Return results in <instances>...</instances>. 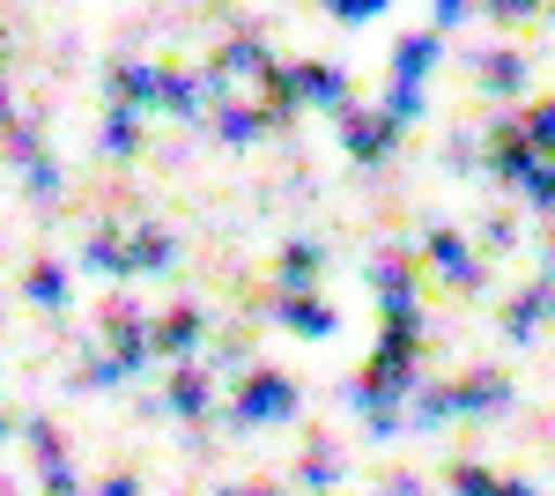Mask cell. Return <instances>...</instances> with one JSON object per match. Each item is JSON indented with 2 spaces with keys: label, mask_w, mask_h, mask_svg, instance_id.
I'll use <instances>...</instances> for the list:
<instances>
[{
  "label": "cell",
  "mask_w": 555,
  "mask_h": 496,
  "mask_svg": "<svg viewBox=\"0 0 555 496\" xmlns=\"http://www.w3.org/2000/svg\"><path fill=\"white\" fill-rule=\"evenodd\" d=\"M230 415H237V422H289V415H297V385H289L282 371H253L245 385H237Z\"/></svg>",
  "instance_id": "6da1fadb"
},
{
  "label": "cell",
  "mask_w": 555,
  "mask_h": 496,
  "mask_svg": "<svg viewBox=\"0 0 555 496\" xmlns=\"http://www.w3.org/2000/svg\"><path fill=\"white\" fill-rule=\"evenodd\" d=\"M201 304H178V311H164L156 327H149V341H156V356H171V364H185L193 356V341H201Z\"/></svg>",
  "instance_id": "7a4b0ae2"
},
{
  "label": "cell",
  "mask_w": 555,
  "mask_h": 496,
  "mask_svg": "<svg viewBox=\"0 0 555 496\" xmlns=\"http://www.w3.org/2000/svg\"><path fill=\"white\" fill-rule=\"evenodd\" d=\"M444 393H452L460 415H496L504 400H512V378L504 371H474V378H460V385H444Z\"/></svg>",
  "instance_id": "3957f363"
},
{
  "label": "cell",
  "mask_w": 555,
  "mask_h": 496,
  "mask_svg": "<svg viewBox=\"0 0 555 496\" xmlns=\"http://www.w3.org/2000/svg\"><path fill=\"white\" fill-rule=\"evenodd\" d=\"M429 67H437V38H429V30H408V38L392 44V82L400 89H415Z\"/></svg>",
  "instance_id": "277c9868"
},
{
  "label": "cell",
  "mask_w": 555,
  "mask_h": 496,
  "mask_svg": "<svg viewBox=\"0 0 555 496\" xmlns=\"http://www.w3.org/2000/svg\"><path fill=\"white\" fill-rule=\"evenodd\" d=\"M133 149H141V112H133V104L104 112V126H96V156H133Z\"/></svg>",
  "instance_id": "5b68a950"
},
{
  "label": "cell",
  "mask_w": 555,
  "mask_h": 496,
  "mask_svg": "<svg viewBox=\"0 0 555 496\" xmlns=\"http://www.w3.org/2000/svg\"><path fill=\"white\" fill-rule=\"evenodd\" d=\"M341 133H348V149H356V156H378L385 141L400 133V119H392V112H356V119H341Z\"/></svg>",
  "instance_id": "8992f818"
},
{
  "label": "cell",
  "mask_w": 555,
  "mask_h": 496,
  "mask_svg": "<svg viewBox=\"0 0 555 496\" xmlns=\"http://www.w3.org/2000/svg\"><path fill=\"white\" fill-rule=\"evenodd\" d=\"M164 408H171V415H201V408H208V371L178 364V371H171V385H164Z\"/></svg>",
  "instance_id": "52a82bcc"
},
{
  "label": "cell",
  "mask_w": 555,
  "mask_h": 496,
  "mask_svg": "<svg viewBox=\"0 0 555 496\" xmlns=\"http://www.w3.org/2000/svg\"><path fill=\"white\" fill-rule=\"evenodd\" d=\"M23 296L44 304V311H60V304H67V267H60V259H38V267L23 275Z\"/></svg>",
  "instance_id": "ba28073f"
},
{
  "label": "cell",
  "mask_w": 555,
  "mask_h": 496,
  "mask_svg": "<svg viewBox=\"0 0 555 496\" xmlns=\"http://www.w3.org/2000/svg\"><path fill=\"white\" fill-rule=\"evenodd\" d=\"M429 259L452 275V282H481V267H474V252H467V238H452V230H437L429 238Z\"/></svg>",
  "instance_id": "9c48e42d"
},
{
  "label": "cell",
  "mask_w": 555,
  "mask_h": 496,
  "mask_svg": "<svg viewBox=\"0 0 555 496\" xmlns=\"http://www.w3.org/2000/svg\"><path fill=\"white\" fill-rule=\"evenodd\" d=\"M274 319H282V327H297V333H334V311H326V304H311V296H282V304H274Z\"/></svg>",
  "instance_id": "30bf717a"
},
{
  "label": "cell",
  "mask_w": 555,
  "mask_h": 496,
  "mask_svg": "<svg viewBox=\"0 0 555 496\" xmlns=\"http://www.w3.org/2000/svg\"><path fill=\"white\" fill-rule=\"evenodd\" d=\"M548 304H555L548 290H518L512 304H504V333H533L541 319H548Z\"/></svg>",
  "instance_id": "8fae6325"
},
{
  "label": "cell",
  "mask_w": 555,
  "mask_h": 496,
  "mask_svg": "<svg viewBox=\"0 0 555 496\" xmlns=\"http://www.w3.org/2000/svg\"><path fill=\"white\" fill-rule=\"evenodd\" d=\"M171 238H164V230H133V245H127V267H164V259H171Z\"/></svg>",
  "instance_id": "7c38bea8"
},
{
  "label": "cell",
  "mask_w": 555,
  "mask_h": 496,
  "mask_svg": "<svg viewBox=\"0 0 555 496\" xmlns=\"http://www.w3.org/2000/svg\"><path fill=\"white\" fill-rule=\"evenodd\" d=\"M481 82L489 89H518L526 82V60H518V52H489V60H481Z\"/></svg>",
  "instance_id": "4fadbf2b"
},
{
  "label": "cell",
  "mask_w": 555,
  "mask_h": 496,
  "mask_svg": "<svg viewBox=\"0 0 555 496\" xmlns=\"http://www.w3.org/2000/svg\"><path fill=\"white\" fill-rule=\"evenodd\" d=\"M259 126H267V112H245V104H230V112H215V133H222V141H253Z\"/></svg>",
  "instance_id": "5bb4252c"
},
{
  "label": "cell",
  "mask_w": 555,
  "mask_h": 496,
  "mask_svg": "<svg viewBox=\"0 0 555 496\" xmlns=\"http://www.w3.org/2000/svg\"><path fill=\"white\" fill-rule=\"evenodd\" d=\"M518 133H526V141H533L541 156H555V104H533V112L518 119Z\"/></svg>",
  "instance_id": "9a60e30c"
},
{
  "label": "cell",
  "mask_w": 555,
  "mask_h": 496,
  "mask_svg": "<svg viewBox=\"0 0 555 496\" xmlns=\"http://www.w3.org/2000/svg\"><path fill=\"white\" fill-rule=\"evenodd\" d=\"M504 482L489 474V467H452V496H496Z\"/></svg>",
  "instance_id": "2e32d148"
},
{
  "label": "cell",
  "mask_w": 555,
  "mask_h": 496,
  "mask_svg": "<svg viewBox=\"0 0 555 496\" xmlns=\"http://www.w3.org/2000/svg\"><path fill=\"white\" fill-rule=\"evenodd\" d=\"M23 437L38 445V459H44V467H60V430H52V422H23Z\"/></svg>",
  "instance_id": "e0dca14e"
},
{
  "label": "cell",
  "mask_w": 555,
  "mask_h": 496,
  "mask_svg": "<svg viewBox=\"0 0 555 496\" xmlns=\"http://www.w3.org/2000/svg\"><path fill=\"white\" fill-rule=\"evenodd\" d=\"M304 482H311V489H334V453H326V445L304 459Z\"/></svg>",
  "instance_id": "ac0fdd59"
},
{
  "label": "cell",
  "mask_w": 555,
  "mask_h": 496,
  "mask_svg": "<svg viewBox=\"0 0 555 496\" xmlns=\"http://www.w3.org/2000/svg\"><path fill=\"white\" fill-rule=\"evenodd\" d=\"M30 193H60V164L52 156H30Z\"/></svg>",
  "instance_id": "d6986e66"
},
{
  "label": "cell",
  "mask_w": 555,
  "mask_h": 496,
  "mask_svg": "<svg viewBox=\"0 0 555 496\" xmlns=\"http://www.w3.org/2000/svg\"><path fill=\"white\" fill-rule=\"evenodd\" d=\"M89 496H141V489H133V474H104V482H96Z\"/></svg>",
  "instance_id": "ffe728a7"
},
{
  "label": "cell",
  "mask_w": 555,
  "mask_h": 496,
  "mask_svg": "<svg viewBox=\"0 0 555 496\" xmlns=\"http://www.w3.org/2000/svg\"><path fill=\"white\" fill-rule=\"evenodd\" d=\"M44 489H52V496H75V467H44Z\"/></svg>",
  "instance_id": "44dd1931"
},
{
  "label": "cell",
  "mask_w": 555,
  "mask_h": 496,
  "mask_svg": "<svg viewBox=\"0 0 555 496\" xmlns=\"http://www.w3.org/2000/svg\"><path fill=\"white\" fill-rule=\"evenodd\" d=\"M215 496H282V489H267V482H259V489H215Z\"/></svg>",
  "instance_id": "7402d4cb"
},
{
  "label": "cell",
  "mask_w": 555,
  "mask_h": 496,
  "mask_svg": "<svg viewBox=\"0 0 555 496\" xmlns=\"http://www.w3.org/2000/svg\"><path fill=\"white\" fill-rule=\"evenodd\" d=\"M385 496H423V489L415 482H385Z\"/></svg>",
  "instance_id": "603a6c76"
},
{
  "label": "cell",
  "mask_w": 555,
  "mask_h": 496,
  "mask_svg": "<svg viewBox=\"0 0 555 496\" xmlns=\"http://www.w3.org/2000/svg\"><path fill=\"white\" fill-rule=\"evenodd\" d=\"M8 430H15V422H8V415H0V445H8Z\"/></svg>",
  "instance_id": "cb8c5ba5"
},
{
  "label": "cell",
  "mask_w": 555,
  "mask_h": 496,
  "mask_svg": "<svg viewBox=\"0 0 555 496\" xmlns=\"http://www.w3.org/2000/svg\"><path fill=\"white\" fill-rule=\"evenodd\" d=\"M0 119H8V89H0Z\"/></svg>",
  "instance_id": "d4e9b609"
}]
</instances>
